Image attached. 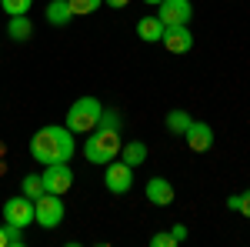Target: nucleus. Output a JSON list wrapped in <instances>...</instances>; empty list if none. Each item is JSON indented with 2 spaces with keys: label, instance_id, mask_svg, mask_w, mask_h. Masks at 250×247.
<instances>
[{
  "label": "nucleus",
  "instance_id": "20",
  "mask_svg": "<svg viewBox=\"0 0 250 247\" xmlns=\"http://www.w3.org/2000/svg\"><path fill=\"white\" fill-rule=\"evenodd\" d=\"M3 234H7V247H23V227L3 224Z\"/></svg>",
  "mask_w": 250,
  "mask_h": 247
},
{
  "label": "nucleus",
  "instance_id": "27",
  "mask_svg": "<svg viewBox=\"0 0 250 247\" xmlns=\"http://www.w3.org/2000/svg\"><path fill=\"white\" fill-rule=\"evenodd\" d=\"M0 247H7V234H3V224H0Z\"/></svg>",
  "mask_w": 250,
  "mask_h": 247
},
{
  "label": "nucleus",
  "instance_id": "9",
  "mask_svg": "<svg viewBox=\"0 0 250 247\" xmlns=\"http://www.w3.org/2000/svg\"><path fill=\"white\" fill-rule=\"evenodd\" d=\"M160 44H164L170 54H187L193 47V34L187 30V23H170V27H164Z\"/></svg>",
  "mask_w": 250,
  "mask_h": 247
},
{
  "label": "nucleus",
  "instance_id": "11",
  "mask_svg": "<svg viewBox=\"0 0 250 247\" xmlns=\"http://www.w3.org/2000/svg\"><path fill=\"white\" fill-rule=\"evenodd\" d=\"M144 194H147V201L157 204V207H170L173 204V184L167 177H150L147 187H144Z\"/></svg>",
  "mask_w": 250,
  "mask_h": 247
},
{
  "label": "nucleus",
  "instance_id": "12",
  "mask_svg": "<svg viewBox=\"0 0 250 247\" xmlns=\"http://www.w3.org/2000/svg\"><path fill=\"white\" fill-rule=\"evenodd\" d=\"M127 167H140L144 160H147V144L144 140H127V144H120V154H117Z\"/></svg>",
  "mask_w": 250,
  "mask_h": 247
},
{
  "label": "nucleus",
  "instance_id": "23",
  "mask_svg": "<svg viewBox=\"0 0 250 247\" xmlns=\"http://www.w3.org/2000/svg\"><path fill=\"white\" fill-rule=\"evenodd\" d=\"M237 210H240L244 217H250V187L244 190V194H240V204H237Z\"/></svg>",
  "mask_w": 250,
  "mask_h": 247
},
{
  "label": "nucleus",
  "instance_id": "1",
  "mask_svg": "<svg viewBox=\"0 0 250 247\" xmlns=\"http://www.w3.org/2000/svg\"><path fill=\"white\" fill-rule=\"evenodd\" d=\"M77 154V140H74V131L60 127V124H50V127H40L34 137H30V157L37 164H70V157Z\"/></svg>",
  "mask_w": 250,
  "mask_h": 247
},
{
  "label": "nucleus",
  "instance_id": "18",
  "mask_svg": "<svg viewBox=\"0 0 250 247\" xmlns=\"http://www.w3.org/2000/svg\"><path fill=\"white\" fill-rule=\"evenodd\" d=\"M67 3H70L74 17H87V14L100 10V3H104V0H67Z\"/></svg>",
  "mask_w": 250,
  "mask_h": 247
},
{
  "label": "nucleus",
  "instance_id": "16",
  "mask_svg": "<svg viewBox=\"0 0 250 247\" xmlns=\"http://www.w3.org/2000/svg\"><path fill=\"white\" fill-rule=\"evenodd\" d=\"M190 124H193V117L187 114V111H170V114H167V131L170 134H180V137H184Z\"/></svg>",
  "mask_w": 250,
  "mask_h": 247
},
{
  "label": "nucleus",
  "instance_id": "25",
  "mask_svg": "<svg viewBox=\"0 0 250 247\" xmlns=\"http://www.w3.org/2000/svg\"><path fill=\"white\" fill-rule=\"evenodd\" d=\"M104 3H107V7H117V10H120V7H127L130 0H104Z\"/></svg>",
  "mask_w": 250,
  "mask_h": 247
},
{
  "label": "nucleus",
  "instance_id": "29",
  "mask_svg": "<svg viewBox=\"0 0 250 247\" xmlns=\"http://www.w3.org/2000/svg\"><path fill=\"white\" fill-rule=\"evenodd\" d=\"M0 174H3V164H0Z\"/></svg>",
  "mask_w": 250,
  "mask_h": 247
},
{
  "label": "nucleus",
  "instance_id": "3",
  "mask_svg": "<svg viewBox=\"0 0 250 247\" xmlns=\"http://www.w3.org/2000/svg\"><path fill=\"white\" fill-rule=\"evenodd\" d=\"M100 111H104V107H100L97 97H80V100L70 104V111L63 117V127L74 131V137H77V134H90L97 127V120H100Z\"/></svg>",
  "mask_w": 250,
  "mask_h": 247
},
{
  "label": "nucleus",
  "instance_id": "14",
  "mask_svg": "<svg viewBox=\"0 0 250 247\" xmlns=\"http://www.w3.org/2000/svg\"><path fill=\"white\" fill-rule=\"evenodd\" d=\"M70 20H74V10H70L67 0H50V3H47V23H54V27H67Z\"/></svg>",
  "mask_w": 250,
  "mask_h": 247
},
{
  "label": "nucleus",
  "instance_id": "10",
  "mask_svg": "<svg viewBox=\"0 0 250 247\" xmlns=\"http://www.w3.org/2000/svg\"><path fill=\"white\" fill-rule=\"evenodd\" d=\"M184 137H187V147L193 154H204V151H210V144H213V127L204 124V120H193Z\"/></svg>",
  "mask_w": 250,
  "mask_h": 247
},
{
  "label": "nucleus",
  "instance_id": "15",
  "mask_svg": "<svg viewBox=\"0 0 250 247\" xmlns=\"http://www.w3.org/2000/svg\"><path fill=\"white\" fill-rule=\"evenodd\" d=\"M7 37L10 40H30L34 37V20L27 17V14L10 17V23H7Z\"/></svg>",
  "mask_w": 250,
  "mask_h": 247
},
{
  "label": "nucleus",
  "instance_id": "7",
  "mask_svg": "<svg viewBox=\"0 0 250 247\" xmlns=\"http://www.w3.org/2000/svg\"><path fill=\"white\" fill-rule=\"evenodd\" d=\"M3 224H17V227L34 224V201L30 197H10L3 204Z\"/></svg>",
  "mask_w": 250,
  "mask_h": 247
},
{
  "label": "nucleus",
  "instance_id": "26",
  "mask_svg": "<svg viewBox=\"0 0 250 247\" xmlns=\"http://www.w3.org/2000/svg\"><path fill=\"white\" fill-rule=\"evenodd\" d=\"M237 204H240V194H233V197H227V207L237 210Z\"/></svg>",
  "mask_w": 250,
  "mask_h": 247
},
{
  "label": "nucleus",
  "instance_id": "8",
  "mask_svg": "<svg viewBox=\"0 0 250 247\" xmlns=\"http://www.w3.org/2000/svg\"><path fill=\"white\" fill-rule=\"evenodd\" d=\"M157 7H160L157 17H160L164 27H170V23H190V17H193L190 0H160Z\"/></svg>",
  "mask_w": 250,
  "mask_h": 247
},
{
  "label": "nucleus",
  "instance_id": "19",
  "mask_svg": "<svg viewBox=\"0 0 250 247\" xmlns=\"http://www.w3.org/2000/svg\"><path fill=\"white\" fill-rule=\"evenodd\" d=\"M0 7H3L10 17H17V14H27V10L34 7V0H0Z\"/></svg>",
  "mask_w": 250,
  "mask_h": 247
},
{
  "label": "nucleus",
  "instance_id": "5",
  "mask_svg": "<svg viewBox=\"0 0 250 247\" xmlns=\"http://www.w3.org/2000/svg\"><path fill=\"white\" fill-rule=\"evenodd\" d=\"M104 167H107V171H104V184H107L110 194H117V197L130 194V187H134V167H127L124 160H110V164H104Z\"/></svg>",
  "mask_w": 250,
  "mask_h": 247
},
{
  "label": "nucleus",
  "instance_id": "22",
  "mask_svg": "<svg viewBox=\"0 0 250 247\" xmlns=\"http://www.w3.org/2000/svg\"><path fill=\"white\" fill-rule=\"evenodd\" d=\"M150 244H154V247H177V237H173L170 230H160V234L150 237Z\"/></svg>",
  "mask_w": 250,
  "mask_h": 247
},
{
  "label": "nucleus",
  "instance_id": "17",
  "mask_svg": "<svg viewBox=\"0 0 250 247\" xmlns=\"http://www.w3.org/2000/svg\"><path fill=\"white\" fill-rule=\"evenodd\" d=\"M20 194L30 197V201H37L40 194H47V190H43V180H40V174H27V177L20 180Z\"/></svg>",
  "mask_w": 250,
  "mask_h": 247
},
{
  "label": "nucleus",
  "instance_id": "6",
  "mask_svg": "<svg viewBox=\"0 0 250 247\" xmlns=\"http://www.w3.org/2000/svg\"><path fill=\"white\" fill-rule=\"evenodd\" d=\"M40 180H43L47 194H67L74 187V171H70V164H47Z\"/></svg>",
  "mask_w": 250,
  "mask_h": 247
},
{
  "label": "nucleus",
  "instance_id": "4",
  "mask_svg": "<svg viewBox=\"0 0 250 247\" xmlns=\"http://www.w3.org/2000/svg\"><path fill=\"white\" fill-rule=\"evenodd\" d=\"M63 201H60V194H40L37 201H34V224H40L43 230H54L63 224Z\"/></svg>",
  "mask_w": 250,
  "mask_h": 247
},
{
  "label": "nucleus",
  "instance_id": "28",
  "mask_svg": "<svg viewBox=\"0 0 250 247\" xmlns=\"http://www.w3.org/2000/svg\"><path fill=\"white\" fill-rule=\"evenodd\" d=\"M144 3H150V7H157V3H160V0H144Z\"/></svg>",
  "mask_w": 250,
  "mask_h": 247
},
{
  "label": "nucleus",
  "instance_id": "13",
  "mask_svg": "<svg viewBox=\"0 0 250 247\" xmlns=\"http://www.w3.org/2000/svg\"><path fill=\"white\" fill-rule=\"evenodd\" d=\"M137 37L147 40V44H157V40L164 37V23H160V17H140L137 20Z\"/></svg>",
  "mask_w": 250,
  "mask_h": 247
},
{
  "label": "nucleus",
  "instance_id": "21",
  "mask_svg": "<svg viewBox=\"0 0 250 247\" xmlns=\"http://www.w3.org/2000/svg\"><path fill=\"white\" fill-rule=\"evenodd\" d=\"M97 127H107V131H120V114L117 111H100Z\"/></svg>",
  "mask_w": 250,
  "mask_h": 247
},
{
  "label": "nucleus",
  "instance_id": "2",
  "mask_svg": "<svg viewBox=\"0 0 250 247\" xmlns=\"http://www.w3.org/2000/svg\"><path fill=\"white\" fill-rule=\"evenodd\" d=\"M120 131H107V127H94L90 137H87V144H83V157L90 160V164H110L117 160V154H120Z\"/></svg>",
  "mask_w": 250,
  "mask_h": 247
},
{
  "label": "nucleus",
  "instance_id": "24",
  "mask_svg": "<svg viewBox=\"0 0 250 247\" xmlns=\"http://www.w3.org/2000/svg\"><path fill=\"white\" fill-rule=\"evenodd\" d=\"M170 234L177 237V244H180V241H187V224H173V227H170Z\"/></svg>",
  "mask_w": 250,
  "mask_h": 247
}]
</instances>
